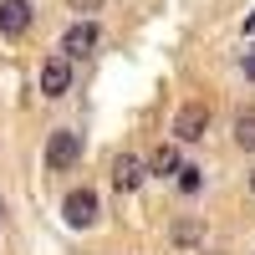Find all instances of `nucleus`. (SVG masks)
<instances>
[{
    "instance_id": "3",
    "label": "nucleus",
    "mask_w": 255,
    "mask_h": 255,
    "mask_svg": "<svg viewBox=\"0 0 255 255\" xmlns=\"http://www.w3.org/2000/svg\"><path fill=\"white\" fill-rule=\"evenodd\" d=\"M204 128H209V108L204 102H184L174 113V128H168V133H174V143H199Z\"/></svg>"
},
{
    "instance_id": "11",
    "label": "nucleus",
    "mask_w": 255,
    "mask_h": 255,
    "mask_svg": "<svg viewBox=\"0 0 255 255\" xmlns=\"http://www.w3.org/2000/svg\"><path fill=\"white\" fill-rule=\"evenodd\" d=\"M235 143L245 148V153H255V113H250V108L235 118Z\"/></svg>"
},
{
    "instance_id": "14",
    "label": "nucleus",
    "mask_w": 255,
    "mask_h": 255,
    "mask_svg": "<svg viewBox=\"0 0 255 255\" xmlns=\"http://www.w3.org/2000/svg\"><path fill=\"white\" fill-rule=\"evenodd\" d=\"M250 194H255V163H250Z\"/></svg>"
},
{
    "instance_id": "2",
    "label": "nucleus",
    "mask_w": 255,
    "mask_h": 255,
    "mask_svg": "<svg viewBox=\"0 0 255 255\" xmlns=\"http://www.w3.org/2000/svg\"><path fill=\"white\" fill-rule=\"evenodd\" d=\"M77 158H82V133L56 128V133L46 138V168L51 174H67V168H77Z\"/></svg>"
},
{
    "instance_id": "16",
    "label": "nucleus",
    "mask_w": 255,
    "mask_h": 255,
    "mask_svg": "<svg viewBox=\"0 0 255 255\" xmlns=\"http://www.w3.org/2000/svg\"><path fill=\"white\" fill-rule=\"evenodd\" d=\"M204 255H220V250H204Z\"/></svg>"
},
{
    "instance_id": "13",
    "label": "nucleus",
    "mask_w": 255,
    "mask_h": 255,
    "mask_svg": "<svg viewBox=\"0 0 255 255\" xmlns=\"http://www.w3.org/2000/svg\"><path fill=\"white\" fill-rule=\"evenodd\" d=\"M102 5V0H77V10H97Z\"/></svg>"
},
{
    "instance_id": "4",
    "label": "nucleus",
    "mask_w": 255,
    "mask_h": 255,
    "mask_svg": "<svg viewBox=\"0 0 255 255\" xmlns=\"http://www.w3.org/2000/svg\"><path fill=\"white\" fill-rule=\"evenodd\" d=\"M143 184H148V158L118 153V158H113V189H118V194H138Z\"/></svg>"
},
{
    "instance_id": "9",
    "label": "nucleus",
    "mask_w": 255,
    "mask_h": 255,
    "mask_svg": "<svg viewBox=\"0 0 255 255\" xmlns=\"http://www.w3.org/2000/svg\"><path fill=\"white\" fill-rule=\"evenodd\" d=\"M174 184H179V194H199V189H204V168H194V163H179Z\"/></svg>"
},
{
    "instance_id": "1",
    "label": "nucleus",
    "mask_w": 255,
    "mask_h": 255,
    "mask_svg": "<svg viewBox=\"0 0 255 255\" xmlns=\"http://www.w3.org/2000/svg\"><path fill=\"white\" fill-rule=\"evenodd\" d=\"M102 215V199H97V189H72L67 199H61V220H67L72 230H92Z\"/></svg>"
},
{
    "instance_id": "8",
    "label": "nucleus",
    "mask_w": 255,
    "mask_h": 255,
    "mask_svg": "<svg viewBox=\"0 0 255 255\" xmlns=\"http://www.w3.org/2000/svg\"><path fill=\"white\" fill-rule=\"evenodd\" d=\"M174 174H179V143H163L148 158V179H174Z\"/></svg>"
},
{
    "instance_id": "10",
    "label": "nucleus",
    "mask_w": 255,
    "mask_h": 255,
    "mask_svg": "<svg viewBox=\"0 0 255 255\" xmlns=\"http://www.w3.org/2000/svg\"><path fill=\"white\" fill-rule=\"evenodd\" d=\"M204 240V220H179L174 225V245L184 250V245H199Z\"/></svg>"
},
{
    "instance_id": "15",
    "label": "nucleus",
    "mask_w": 255,
    "mask_h": 255,
    "mask_svg": "<svg viewBox=\"0 0 255 255\" xmlns=\"http://www.w3.org/2000/svg\"><path fill=\"white\" fill-rule=\"evenodd\" d=\"M0 215H5V199H0Z\"/></svg>"
},
{
    "instance_id": "12",
    "label": "nucleus",
    "mask_w": 255,
    "mask_h": 255,
    "mask_svg": "<svg viewBox=\"0 0 255 255\" xmlns=\"http://www.w3.org/2000/svg\"><path fill=\"white\" fill-rule=\"evenodd\" d=\"M240 72H245V82H255V46L240 56Z\"/></svg>"
},
{
    "instance_id": "5",
    "label": "nucleus",
    "mask_w": 255,
    "mask_h": 255,
    "mask_svg": "<svg viewBox=\"0 0 255 255\" xmlns=\"http://www.w3.org/2000/svg\"><path fill=\"white\" fill-rule=\"evenodd\" d=\"M97 41H102V26L97 20H77V26H67L61 31V56H92L97 51Z\"/></svg>"
},
{
    "instance_id": "6",
    "label": "nucleus",
    "mask_w": 255,
    "mask_h": 255,
    "mask_svg": "<svg viewBox=\"0 0 255 255\" xmlns=\"http://www.w3.org/2000/svg\"><path fill=\"white\" fill-rule=\"evenodd\" d=\"M72 87V56H51L41 67V97H67Z\"/></svg>"
},
{
    "instance_id": "7",
    "label": "nucleus",
    "mask_w": 255,
    "mask_h": 255,
    "mask_svg": "<svg viewBox=\"0 0 255 255\" xmlns=\"http://www.w3.org/2000/svg\"><path fill=\"white\" fill-rule=\"evenodd\" d=\"M0 31H5L10 41L31 31V5L26 0H0Z\"/></svg>"
}]
</instances>
